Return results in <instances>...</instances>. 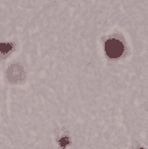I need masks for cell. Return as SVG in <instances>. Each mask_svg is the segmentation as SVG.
I'll list each match as a JSON object with an SVG mask.
<instances>
[{"label": "cell", "mask_w": 148, "mask_h": 149, "mask_svg": "<svg viewBox=\"0 0 148 149\" xmlns=\"http://www.w3.org/2000/svg\"><path fill=\"white\" fill-rule=\"evenodd\" d=\"M105 52L110 58H118L124 52V43L118 39H110L105 42Z\"/></svg>", "instance_id": "cell-1"}, {"label": "cell", "mask_w": 148, "mask_h": 149, "mask_svg": "<svg viewBox=\"0 0 148 149\" xmlns=\"http://www.w3.org/2000/svg\"><path fill=\"white\" fill-rule=\"evenodd\" d=\"M26 77V73L22 69L21 65L19 64H14L12 65L8 70H7V78L12 82V83H16V82H22Z\"/></svg>", "instance_id": "cell-2"}, {"label": "cell", "mask_w": 148, "mask_h": 149, "mask_svg": "<svg viewBox=\"0 0 148 149\" xmlns=\"http://www.w3.org/2000/svg\"><path fill=\"white\" fill-rule=\"evenodd\" d=\"M14 44L13 42L11 43H1L0 42V58H5L13 49H14Z\"/></svg>", "instance_id": "cell-3"}, {"label": "cell", "mask_w": 148, "mask_h": 149, "mask_svg": "<svg viewBox=\"0 0 148 149\" xmlns=\"http://www.w3.org/2000/svg\"><path fill=\"white\" fill-rule=\"evenodd\" d=\"M58 143H60V146L62 147V148H65L69 143H70V140H69V137H61L60 139V141H58Z\"/></svg>", "instance_id": "cell-4"}, {"label": "cell", "mask_w": 148, "mask_h": 149, "mask_svg": "<svg viewBox=\"0 0 148 149\" xmlns=\"http://www.w3.org/2000/svg\"><path fill=\"white\" fill-rule=\"evenodd\" d=\"M141 149H145V148H141Z\"/></svg>", "instance_id": "cell-5"}]
</instances>
